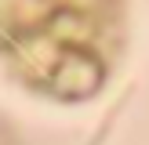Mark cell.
Returning a JSON list of instances; mask_svg holds the SVG:
<instances>
[{
    "mask_svg": "<svg viewBox=\"0 0 149 145\" xmlns=\"http://www.w3.org/2000/svg\"><path fill=\"white\" fill-rule=\"evenodd\" d=\"M40 11L18 14L15 26H4L11 33L18 51H29L44 36V44L26 58L36 72L44 65V80L65 94H87L102 84L109 69L116 40H120V7L116 0H33Z\"/></svg>",
    "mask_w": 149,
    "mask_h": 145,
    "instance_id": "6da1fadb",
    "label": "cell"
}]
</instances>
